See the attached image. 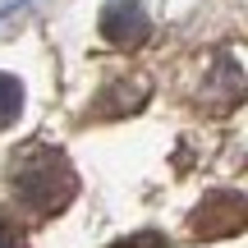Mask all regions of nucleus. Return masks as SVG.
Returning <instances> with one entry per match:
<instances>
[{
	"mask_svg": "<svg viewBox=\"0 0 248 248\" xmlns=\"http://www.w3.org/2000/svg\"><path fill=\"white\" fill-rule=\"evenodd\" d=\"M9 188H14L18 207L32 216H55L74 202L78 193V175H74L69 156L46 142H28L9 156Z\"/></svg>",
	"mask_w": 248,
	"mask_h": 248,
	"instance_id": "obj_1",
	"label": "nucleus"
},
{
	"mask_svg": "<svg viewBox=\"0 0 248 248\" xmlns=\"http://www.w3.org/2000/svg\"><path fill=\"white\" fill-rule=\"evenodd\" d=\"M193 234L198 239H225V234H239L248 225V198L234 188H216L202 202L193 207Z\"/></svg>",
	"mask_w": 248,
	"mask_h": 248,
	"instance_id": "obj_2",
	"label": "nucleus"
},
{
	"mask_svg": "<svg viewBox=\"0 0 248 248\" xmlns=\"http://www.w3.org/2000/svg\"><path fill=\"white\" fill-rule=\"evenodd\" d=\"M147 32H152V23H147V9H142L138 0H110V5L101 9V37H106L110 46H120V51L142 46Z\"/></svg>",
	"mask_w": 248,
	"mask_h": 248,
	"instance_id": "obj_3",
	"label": "nucleus"
},
{
	"mask_svg": "<svg viewBox=\"0 0 248 248\" xmlns=\"http://www.w3.org/2000/svg\"><path fill=\"white\" fill-rule=\"evenodd\" d=\"M152 97V83L147 78H138V74H129V78H120V83H110L106 92L97 97V110L106 120H115V115H133V110H142V101Z\"/></svg>",
	"mask_w": 248,
	"mask_h": 248,
	"instance_id": "obj_4",
	"label": "nucleus"
},
{
	"mask_svg": "<svg viewBox=\"0 0 248 248\" xmlns=\"http://www.w3.org/2000/svg\"><path fill=\"white\" fill-rule=\"evenodd\" d=\"M23 115V83L14 74H0V129H9Z\"/></svg>",
	"mask_w": 248,
	"mask_h": 248,
	"instance_id": "obj_5",
	"label": "nucleus"
},
{
	"mask_svg": "<svg viewBox=\"0 0 248 248\" xmlns=\"http://www.w3.org/2000/svg\"><path fill=\"white\" fill-rule=\"evenodd\" d=\"M110 248H166V234L142 230V234H129V239H120V244H110Z\"/></svg>",
	"mask_w": 248,
	"mask_h": 248,
	"instance_id": "obj_6",
	"label": "nucleus"
},
{
	"mask_svg": "<svg viewBox=\"0 0 248 248\" xmlns=\"http://www.w3.org/2000/svg\"><path fill=\"white\" fill-rule=\"evenodd\" d=\"M0 248H28V239H23L9 221H0Z\"/></svg>",
	"mask_w": 248,
	"mask_h": 248,
	"instance_id": "obj_7",
	"label": "nucleus"
}]
</instances>
